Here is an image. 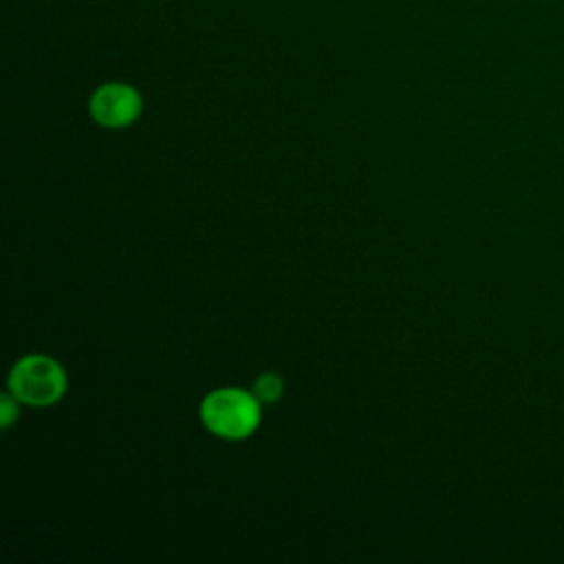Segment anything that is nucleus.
<instances>
[{
	"instance_id": "f257e3e1",
	"label": "nucleus",
	"mask_w": 564,
	"mask_h": 564,
	"mask_svg": "<svg viewBox=\"0 0 564 564\" xmlns=\"http://www.w3.org/2000/svg\"><path fill=\"white\" fill-rule=\"evenodd\" d=\"M200 419L209 432L238 441L258 427L260 401L240 388H220L203 399Z\"/></svg>"
},
{
	"instance_id": "f03ea898",
	"label": "nucleus",
	"mask_w": 564,
	"mask_h": 564,
	"mask_svg": "<svg viewBox=\"0 0 564 564\" xmlns=\"http://www.w3.org/2000/svg\"><path fill=\"white\" fill-rule=\"evenodd\" d=\"M66 390L62 366L46 355L22 357L9 375V392L26 405L44 408L55 403Z\"/></svg>"
},
{
	"instance_id": "7ed1b4c3",
	"label": "nucleus",
	"mask_w": 564,
	"mask_h": 564,
	"mask_svg": "<svg viewBox=\"0 0 564 564\" xmlns=\"http://www.w3.org/2000/svg\"><path fill=\"white\" fill-rule=\"evenodd\" d=\"M90 115L104 128H126L130 126L143 108L141 95L137 88L123 82H108L101 84L90 95Z\"/></svg>"
},
{
	"instance_id": "20e7f679",
	"label": "nucleus",
	"mask_w": 564,
	"mask_h": 564,
	"mask_svg": "<svg viewBox=\"0 0 564 564\" xmlns=\"http://www.w3.org/2000/svg\"><path fill=\"white\" fill-rule=\"evenodd\" d=\"M282 390H284L282 379L275 377V375H271V372L260 375V377L256 379V383H253V392H256V397H258L260 403H273V401H278V399L282 397Z\"/></svg>"
},
{
	"instance_id": "39448f33",
	"label": "nucleus",
	"mask_w": 564,
	"mask_h": 564,
	"mask_svg": "<svg viewBox=\"0 0 564 564\" xmlns=\"http://www.w3.org/2000/svg\"><path fill=\"white\" fill-rule=\"evenodd\" d=\"M0 412H2V427H11L13 419L18 416V399L13 394L0 397Z\"/></svg>"
}]
</instances>
